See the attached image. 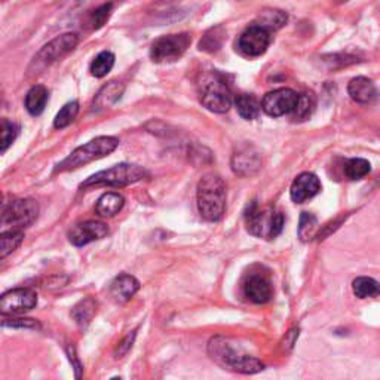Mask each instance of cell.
Segmentation results:
<instances>
[{
  "mask_svg": "<svg viewBox=\"0 0 380 380\" xmlns=\"http://www.w3.org/2000/svg\"><path fill=\"white\" fill-rule=\"evenodd\" d=\"M24 233L21 231H8L0 235V259H5L21 245Z\"/></svg>",
  "mask_w": 380,
  "mask_h": 380,
  "instance_id": "obj_26",
  "label": "cell"
},
{
  "mask_svg": "<svg viewBox=\"0 0 380 380\" xmlns=\"http://www.w3.org/2000/svg\"><path fill=\"white\" fill-rule=\"evenodd\" d=\"M48 103V90L42 85H34L30 88V91L25 95V109L33 116H39V114L45 110Z\"/></svg>",
  "mask_w": 380,
  "mask_h": 380,
  "instance_id": "obj_21",
  "label": "cell"
},
{
  "mask_svg": "<svg viewBox=\"0 0 380 380\" xmlns=\"http://www.w3.org/2000/svg\"><path fill=\"white\" fill-rule=\"evenodd\" d=\"M134 339H136V331H132L118 344L116 351H114V355H116V358H122L123 355H125V353L131 349L132 343H134Z\"/></svg>",
  "mask_w": 380,
  "mask_h": 380,
  "instance_id": "obj_36",
  "label": "cell"
},
{
  "mask_svg": "<svg viewBox=\"0 0 380 380\" xmlns=\"http://www.w3.org/2000/svg\"><path fill=\"white\" fill-rule=\"evenodd\" d=\"M112 12V3H105L103 6H100L99 10H97L92 15V24H94V29H100L105 24V21L109 20Z\"/></svg>",
  "mask_w": 380,
  "mask_h": 380,
  "instance_id": "obj_34",
  "label": "cell"
},
{
  "mask_svg": "<svg viewBox=\"0 0 380 380\" xmlns=\"http://www.w3.org/2000/svg\"><path fill=\"white\" fill-rule=\"evenodd\" d=\"M39 216V204L34 199H16L3 205L2 226L10 231H21L31 226Z\"/></svg>",
  "mask_w": 380,
  "mask_h": 380,
  "instance_id": "obj_8",
  "label": "cell"
},
{
  "mask_svg": "<svg viewBox=\"0 0 380 380\" xmlns=\"http://www.w3.org/2000/svg\"><path fill=\"white\" fill-rule=\"evenodd\" d=\"M20 132V127L16 125L15 122L8 121V119H2V136H0V152L5 153L8 147H10L16 136Z\"/></svg>",
  "mask_w": 380,
  "mask_h": 380,
  "instance_id": "obj_31",
  "label": "cell"
},
{
  "mask_svg": "<svg viewBox=\"0 0 380 380\" xmlns=\"http://www.w3.org/2000/svg\"><path fill=\"white\" fill-rule=\"evenodd\" d=\"M123 90H125V86H123L122 82H118V81H112L107 85H104L101 88V91L97 94V97L94 99L91 110L100 112L104 109H109L110 105L121 100Z\"/></svg>",
  "mask_w": 380,
  "mask_h": 380,
  "instance_id": "obj_19",
  "label": "cell"
},
{
  "mask_svg": "<svg viewBox=\"0 0 380 380\" xmlns=\"http://www.w3.org/2000/svg\"><path fill=\"white\" fill-rule=\"evenodd\" d=\"M199 99L210 112L226 113L232 105V94L225 79L217 72L204 73L199 79Z\"/></svg>",
  "mask_w": 380,
  "mask_h": 380,
  "instance_id": "obj_5",
  "label": "cell"
},
{
  "mask_svg": "<svg viewBox=\"0 0 380 380\" xmlns=\"http://www.w3.org/2000/svg\"><path fill=\"white\" fill-rule=\"evenodd\" d=\"M95 312H97V302L91 297H86L72 309V316L79 327L85 329V327L91 322Z\"/></svg>",
  "mask_w": 380,
  "mask_h": 380,
  "instance_id": "obj_24",
  "label": "cell"
},
{
  "mask_svg": "<svg viewBox=\"0 0 380 380\" xmlns=\"http://www.w3.org/2000/svg\"><path fill=\"white\" fill-rule=\"evenodd\" d=\"M371 171V165L368 161L362 157H353L349 159L344 165V174L349 180H361Z\"/></svg>",
  "mask_w": 380,
  "mask_h": 380,
  "instance_id": "obj_27",
  "label": "cell"
},
{
  "mask_svg": "<svg viewBox=\"0 0 380 380\" xmlns=\"http://www.w3.org/2000/svg\"><path fill=\"white\" fill-rule=\"evenodd\" d=\"M352 291L358 299H375L380 296V284L370 277H359L352 282Z\"/></svg>",
  "mask_w": 380,
  "mask_h": 380,
  "instance_id": "obj_23",
  "label": "cell"
},
{
  "mask_svg": "<svg viewBox=\"0 0 380 380\" xmlns=\"http://www.w3.org/2000/svg\"><path fill=\"white\" fill-rule=\"evenodd\" d=\"M138 288L140 282L137 278L128 275V273H121L110 284V294L116 302L125 303L137 293Z\"/></svg>",
  "mask_w": 380,
  "mask_h": 380,
  "instance_id": "obj_17",
  "label": "cell"
},
{
  "mask_svg": "<svg viewBox=\"0 0 380 380\" xmlns=\"http://www.w3.org/2000/svg\"><path fill=\"white\" fill-rule=\"evenodd\" d=\"M262 166L260 156L257 152L249 146L238 150L232 157V170L238 175H251L255 174Z\"/></svg>",
  "mask_w": 380,
  "mask_h": 380,
  "instance_id": "obj_16",
  "label": "cell"
},
{
  "mask_svg": "<svg viewBox=\"0 0 380 380\" xmlns=\"http://www.w3.org/2000/svg\"><path fill=\"white\" fill-rule=\"evenodd\" d=\"M244 294L253 303H268L273 294L269 278L266 275H262V273H251L244 282Z\"/></svg>",
  "mask_w": 380,
  "mask_h": 380,
  "instance_id": "obj_14",
  "label": "cell"
},
{
  "mask_svg": "<svg viewBox=\"0 0 380 380\" xmlns=\"http://www.w3.org/2000/svg\"><path fill=\"white\" fill-rule=\"evenodd\" d=\"M3 327H12V329H31V330H39L40 324L34 320H11V321H3Z\"/></svg>",
  "mask_w": 380,
  "mask_h": 380,
  "instance_id": "obj_35",
  "label": "cell"
},
{
  "mask_svg": "<svg viewBox=\"0 0 380 380\" xmlns=\"http://www.w3.org/2000/svg\"><path fill=\"white\" fill-rule=\"evenodd\" d=\"M299 94L290 88H279V90L270 91L263 97L262 109L272 118H279L284 114H291L294 110Z\"/></svg>",
  "mask_w": 380,
  "mask_h": 380,
  "instance_id": "obj_10",
  "label": "cell"
},
{
  "mask_svg": "<svg viewBox=\"0 0 380 380\" xmlns=\"http://www.w3.org/2000/svg\"><path fill=\"white\" fill-rule=\"evenodd\" d=\"M190 45V36L188 33L168 34L153 42L150 48V57L155 63H171L179 60Z\"/></svg>",
  "mask_w": 380,
  "mask_h": 380,
  "instance_id": "obj_9",
  "label": "cell"
},
{
  "mask_svg": "<svg viewBox=\"0 0 380 380\" xmlns=\"http://www.w3.org/2000/svg\"><path fill=\"white\" fill-rule=\"evenodd\" d=\"M222 40H223V33L222 29L217 27L213 29L211 31H208L204 39L201 40L199 43V49L201 51H207V52H214L217 51L220 47H222Z\"/></svg>",
  "mask_w": 380,
  "mask_h": 380,
  "instance_id": "obj_33",
  "label": "cell"
},
{
  "mask_svg": "<svg viewBox=\"0 0 380 380\" xmlns=\"http://www.w3.org/2000/svg\"><path fill=\"white\" fill-rule=\"evenodd\" d=\"M38 305V294L30 288H15L0 299V311L3 315H21Z\"/></svg>",
  "mask_w": 380,
  "mask_h": 380,
  "instance_id": "obj_11",
  "label": "cell"
},
{
  "mask_svg": "<svg viewBox=\"0 0 380 380\" xmlns=\"http://www.w3.org/2000/svg\"><path fill=\"white\" fill-rule=\"evenodd\" d=\"M125 205V199L116 192H109L97 201L95 213L101 217H113Z\"/></svg>",
  "mask_w": 380,
  "mask_h": 380,
  "instance_id": "obj_20",
  "label": "cell"
},
{
  "mask_svg": "<svg viewBox=\"0 0 380 380\" xmlns=\"http://www.w3.org/2000/svg\"><path fill=\"white\" fill-rule=\"evenodd\" d=\"M235 105L238 113H240V116L244 118L245 121H254L259 116L260 107H262V104L251 94L236 95Z\"/></svg>",
  "mask_w": 380,
  "mask_h": 380,
  "instance_id": "obj_22",
  "label": "cell"
},
{
  "mask_svg": "<svg viewBox=\"0 0 380 380\" xmlns=\"http://www.w3.org/2000/svg\"><path fill=\"white\" fill-rule=\"evenodd\" d=\"M67 355H68V359H70V362H72V364H73V367H75V371H76V377L79 379V377H81V371H82V367H81V364H79V361H77V358H76V353H75V346H72V344H70V346L67 348Z\"/></svg>",
  "mask_w": 380,
  "mask_h": 380,
  "instance_id": "obj_37",
  "label": "cell"
},
{
  "mask_svg": "<svg viewBox=\"0 0 380 380\" xmlns=\"http://www.w3.org/2000/svg\"><path fill=\"white\" fill-rule=\"evenodd\" d=\"M146 177H149V173L143 166L132 165V164H119L109 168V170H104L91 175L90 179H86L81 184V189L103 188V186L122 188V186H128L143 180Z\"/></svg>",
  "mask_w": 380,
  "mask_h": 380,
  "instance_id": "obj_6",
  "label": "cell"
},
{
  "mask_svg": "<svg viewBox=\"0 0 380 380\" xmlns=\"http://www.w3.org/2000/svg\"><path fill=\"white\" fill-rule=\"evenodd\" d=\"M109 229L101 222H95V220H88V222L76 225L68 233V240L76 246H84L90 242L103 240L104 236H107Z\"/></svg>",
  "mask_w": 380,
  "mask_h": 380,
  "instance_id": "obj_13",
  "label": "cell"
},
{
  "mask_svg": "<svg viewBox=\"0 0 380 380\" xmlns=\"http://www.w3.org/2000/svg\"><path fill=\"white\" fill-rule=\"evenodd\" d=\"M321 190L320 179L312 173H302L297 175L291 184L290 195L296 204H303L305 201L316 197Z\"/></svg>",
  "mask_w": 380,
  "mask_h": 380,
  "instance_id": "obj_15",
  "label": "cell"
},
{
  "mask_svg": "<svg viewBox=\"0 0 380 380\" xmlns=\"http://www.w3.org/2000/svg\"><path fill=\"white\" fill-rule=\"evenodd\" d=\"M287 14L279 10H266L259 16V25H263V27L268 30H278L287 23Z\"/></svg>",
  "mask_w": 380,
  "mask_h": 380,
  "instance_id": "obj_29",
  "label": "cell"
},
{
  "mask_svg": "<svg viewBox=\"0 0 380 380\" xmlns=\"http://www.w3.org/2000/svg\"><path fill=\"white\" fill-rule=\"evenodd\" d=\"M315 110V100L311 94H299L294 110L291 112V118L297 122H302L311 118Z\"/></svg>",
  "mask_w": 380,
  "mask_h": 380,
  "instance_id": "obj_25",
  "label": "cell"
},
{
  "mask_svg": "<svg viewBox=\"0 0 380 380\" xmlns=\"http://www.w3.org/2000/svg\"><path fill=\"white\" fill-rule=\"evenodd\" d=\"M79 113V103L77 101H70L67 103L63 109H61L54 121V127L57 129H63L66 127H68L70 123L75 121V118L77 116Z\"/></svg>",
  "mask_w": 380,
  "mask_h": 380,
  "instance_id": "obj_30",
  "label": "cell"
},
{
  "mask_svg": "<svg viewBox=\"0 0 380 380\" xmlns=\"http://www.w3.org/2000/svg\"><path fill=\"white\" fill-rule=\"evenodd\" d=\"M114 66V55L109 51H103L91 63V75L95 77H104Z\"/></svg>",
  "mask_w": 380,
  "mask_h": 380,
  "instance_id": "obj_28",
  "label": "cell"
},
{
  "mask_svg": "<svg viewBox=\"0 0 380 380\" xmlns=\"http://www.w3.org/2000/svg\"><path fill=\"white\" fill-rule=\"evenodd\" d=\"M348 92L353 101L359 104H368L376 99V86L364 76L353 77L348 85Z\"/></svg>",
  "mask_w": 380,
  "mask_h": 380,
  "instance_id": "obj_18",
  "label": "cell"
},
{
  "mask_svg": "<svg viewBox=\"0 0 380 380\" xmlns=\"http://www.w3.org/2000/svg\"><path fill=\"white\" fill-rule=\"evenodd\" d=\"M197 204L201 217L207 222H220L226 211V183L217 174L201 179L197 190Z\"/></svg>",
  "mask_w": 380,
  "mask_h": 380,
  "instance_id": "obj_1",
  "label": "cell"
},
{
  "mask_svg": "<svg viewBox=\"0 0 380 380\" xmlns=\"http://www.w3.org/2000/svg\"><path fill=\"white\" fill-rule=\"evenodd\" d=\"M284 214L275 207H259L253 202L245 213V225L249 232L263 240H273L284 227Z\"/></svg>",
  "mask_w": 380,
  "mask_h": 380,
  "instance_id": "obj_3",
  "label": "cell"
},
{
  "mask_svg": "<svg viewBox=\"0 0 380 380\" xmlns=\"http://www.w3.org/2000/svg\"><path fill=\"white\" fill-rule=\"evenodd\" d=\"M270 43V33L263 25H250L240 38L238 48L245 57H260L263 55Z\"/></svg>",
  "mask_w": 380,
  "mask_h": 380,
  "instance_id": "obj_12",
  "label": "cell"
},
{
  "mask_svg": "<svg viewBox=\"0 0 380 380\" xmlns=\"http://www.w3.org/2000/svg\"><path fill=\"white\" fill-rule=\"evenodd\" d=\"M316 217L311 213H303L300 217V226H299V236L302 241H309L315 235L316 231Z\"/></svg>",
  "mask_w": 380,
  "mask_h": 380,
  "instance_id": "obj_32",
  "label": "cell"
},
{
  "mask_svg": "<svg viewBox=\"0 0 380 380\" xmlns=\"http://www.w3.org/2000/svg\"><path fill=\"white\" fill-rule=\"evenodd\" d=\"M119 146V140L114 137H97L81 147H77L75 152L70 153L64 161H61L55 166V173H66L76 170L79 166H84L97 159L110 155Z\"/></svg>",
  "mask_w": 380,
  "mask_h": 380,
  "instance_id": "obj_4",
  "label": "cell"
},
{
  "mask_svg": "<svg viewBox=\"0 0 380 380\" xmlns=\"http://www.w3.org/2000/svg\"><path fill=\"white\" fill-rule=\"evenodd\" d=\"M208 353L211 359L217 362L220 367L238 371V373L254 375L264 368L259 359L246 355V353L238 352L222 338H216L210 342Z\"/></svg>",
  "mask_w": 380,
  "mask_h": 380,
  "instance_id": "obj_2",
  "label": "cell"
},
{
  "mask_svg": "<svg viewBox=\"0 0 380 380\" xmlns=\"http://www.w3.org/2000/svg\"><path fill=\"white\" fill-rule=\"evenodd\" d=\"M79 38L75 33H64L61 36L51 40L48 45L43 47L36 55H34L31 64L29 67V76L39 75L49 64L54 63L58 58L64 57L70 51H73L77 45Z\"/></svg>",
  "mask_w": 380,
  "mask_h": 380,
  "instance_id": "obj_7",
  "label": "cell"
}]
</instances>
